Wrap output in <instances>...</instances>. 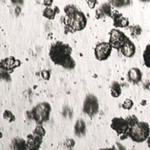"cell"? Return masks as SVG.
Segmentation results:
<instances>
[{
  "mask_svg": "<svg viewBox=\"0 0 150 150\" xmlns=\"http://www.w3.org/2000/svg\"><path fill=\"white\" fill-rule=\"evenodd\" d=\"M71 52L72 48L70 47V45L57 41L50 47L49 56L54 64L66 69H73L75 67V61L71 57Z\"/></svg>",
  "mask_w": 150,
  "mask_h": 150,
  "instance_id": "obj_1",
  "label": "cell"
},
{
  "mask_svg": "<svg viewBox=\"0 0 150 150\" xmlns=\"http://www.w3.org/2000/svg\"><path fill=\"white\" fill-rule=\"evenodd\" d=\"M61 20H63L65 29H66L67 32L71 33L83 30L87 25V18L85 14L79 9L75 11L74 13L65 15L63 18H61Z\"/></svg>",
  "mask_w": 150,
  "mask_h": 150,
  "instance_id": "obj_2",
  "label": "cell"
},
{
  "mask_svg": "<svg viewBox=\"0 0 150 150\" xmlns=\"http://www.w3.org/2000/svg\"><path fill=\"white\" fill-rule=\"evenodd\" d=\"M150 134V126L147 122L138 121L129 127L128 137L135 143H142L146 141Z\"/></svg>",
  "mask_w": 150,
  "mask_h": 150,
  "instance_id": "obj_3",
  "label": "cell"
},
{
  "mask_svg": "<svg viewBox=\"0 0 150 150\" xmlns=\"http://www.w3.org/2000/svg\"><path fill=\"white\" fill-rule=\"evenodd\" d=\"M51 112V106L48 103H40L36 105L30 112H28L30 119L34 120L38 124H42L49 119V115Z\"/></svg>",
  "mask_w": 150,
  "mask_h": 150,
  "instance_id": "obj_4",
  "label": "cell"
},
{
  "mask_svg": "<svg viewBox=\"0 0 150 150\" xmlns=\"http://www.w3.org/2000/svg\"><path fill=\"white\" fill-rule=\"evenodd\" d=\"M110 127L120 136V139L124 140L128 137V130H129V123L126 118L114 117L110 122Z\"/></svg>",
  "mask_w": 150,
  "mask_h": 150,
  "instance_id": "obj_5",
  "label": "cell"
},
{
  "mask_svg": "<svg viewBox=\"0 0 150 150\" xmlns=\"http://www.w3.org/2000/svg\"><path fill=\"white\" fill-rule=\"evenodd\" d=\"M127 36L118 28H113L109 32V43L113 49L119 50L120 47L127 40Z\"/></svg>",
  "mask_w": 150,
  "mask_h": 150,
  "instance_id": "obj_6",
  "label": "cell"
},
{
  "mask_svg": "<svg viewBox=\"0 0 150 150\" xmlns=\"http://www.w3.org/2000/svg\"><path fill=\"white\" fill-rule=\"evenodd\" d=\"M112 49L109 42H99L94 48V56L99 61H105L110 57Z\"/></svg>",
  "mask_w": 150,
  "mask_h": 150,
  "instance_id": "obj_7",
  "label": "cell"
},
{
  "mask_svg": "<svg viewBox=\"0 0 150 150\" xmlns=\"http://www.w3.org/2000/svg\"><path fill=\"white\" fill-rule=\"evenodd\" d=\"M99 109V102L96 96L94 95H88L84 100L83 103V111L85 114H87L89 117H93L97 114Z\"/></svg>",
  "mask_w": 150,
  "mask_h": 150,
  "instance_id": "obj_8",
  "label": "cell"
},
{
  "mask_svg": "<svg viewBox=\"0 0 150 150\" xmlns=\"http://www.w3.org/2000/svg\"><path fill=\"white\" fill-rule=\"evenodd\" d=\"M20 65H21V62L19 61V60L15 59L14 57H8L0 61V68L9 72V73L13 72L14 69H15L16 67L20 66Z\"/></svg>",
  "mask_w": 150,
  "mask_h": 150,
  "instance_id": "obj_9",
  "label": "cell"
},
{
  "mask_svg": "<svg viewBox=\"0 0 150 150\" xmlns=\"http://www.w3.org/2000/svg\"><path fill=\"white\" fill-rule=\"evenodd\" d=\"M111 18L113 19V25L115 28H126L129 26V19L124 17L118 11H113Z\"/></svg>",
  "mask_w": 150,
  "mask_h": 150,
  "instance_id": "obj_10",
  "label": "cell"
},
{
  "mask_svg": "<svg viewBox=\"0 0 150 150\" xmlns=\"http://www.w3.org/2000/svg\"><path fill=\"white\" fill-rule=\"evenodd\" d=\"M119 51L122 53L123 56L127 57V58H131L135 55L136 52V47H135L134 43L129 39V37L127 38V40L124 42V44L120 47Z\"/></svg>",
  "mask_w": 150,
  "mask_h": 150,
  "instance_id": "obj_11",
  "label": "cell"
},
{
  "mask_svg": "<svg viewBox=\"0 0 150 150\" xmlns=\"http://www.w3.org/2000/svg\"><path fill=\"white\" fill-rule=\"evenodd\" d=\"M127 79L133 84H138L142 80V72L137 67L131 68L127 72Z\"/></svg>",
  "mask_w": 150,
  "mask_h": 150,
  "instance_id": "obj_12",
  "label": "cell"
},
{
  "mask_svg": "<svg viewBox=\"0 0 150 150\" xmlns=\"http://www.w3.org/2000/svg\"><path fill=\"white\" fill-rule=\"evenodd\" d=\"M111 14H112V10H111V4L109 3H103L99 8L96 10L95 17L97 19H102L106 16L111 17Z\"/></svg>",
  "mask_w": 150,
  "mask_h": 150,
  "instance_id": "obj_13",
  "label": "cell"
},
{
  "mask_svg": "<svg viewBox=\"0 0 150 150\" xmlns=\"http://www.w3.org/2000/svg\"><path fill=\"white\" fill-rule=\"evenodd\" d=\"M42 143V138L35 134H31L28 136V139L26 141V148L27 149H38Z\"/></svg>",
  "mask_w": 150,
  "mask_h": 150,
  "instance_id": "obj_14",
  "label": "cell"
},
{
  "mask_svg": "<svg viewBox=\"0 0 150 150\" xmlns=\"http://www.w3.org/2000/svg\"><path fill=\"white\" fill-rule=\"evenodd\" d=\"M121 85H120L119 82L117 81H113L110 85V94L112 97L118 98L121 95Z\"/></svg>",
  "mask_w": 150,
  "mask_h": 150,
  "instance_id": "obj_15",
  "label": "cell"
},
{
  "mask_svg": "<svg viewBox=\"0 0 150 150\" xmlns=\"http://www.w3.org/2000/svg\"><path fill=\"white\" fill-rule=\"evenodd\" d=\"M74 130H75V134H76L77 136H83L84 133L86 131V125L83 120H78V121L76 122Z\"/></svg>",
  "mask_w": 150,
  "mask_h": 150,
  "instance_id": "obj_16",
  "label": "cell"
},
{
  "mask_svg": "<svg viewBox=\"0 0 150 150\" xmlns=\"http://www.w3.org/2000/svg\"><path fill=\"white\" fill-rule=\"evenodd\" d=\"M58 12H59V9H58L57 7H55L54 9L50 8V7H46V8L43 10V16H44L45 18L52 20V19L55 18V16H56V14Z\"/></svg>",
  "mask_w": 150,
  "mask_h": 150,
  "instance_id": "obj_17",
  "label": "cell"
},
{
  "mask_svg": "<svg viewBox=\"0 0 150 150\" xmlns=\"http://www.w3.org/2000/svg\"><path fill=\"white\" fill-rule=\"evenodd\" d=\"M142 57H143L144 65L147 68L150 69V44L146 45V47H145L143 51V54H142Z\"/></svg>",
  "mask_w": 150,
  "mask_h": 150,
  "instance_id": "obj_18",
  "label": "cell"
},
{
  "mask_svg": "<svg viewBox=\"0 0 150 150\" xmlns=\"http://www.w3.org/2000/svg\"><path fill=\"white\" fill-rule=\"evenodd\" d=\"M110 4L114 7H118V8H121V7L129 6L131 4V0H110Z\"/></svg>",
  "mask_w": 150,
  "mask_h": 150,
  "instance_id": "obj_19",
  "label": "cell"
},
{
  "mask_svg": "<svg viewBox=\"0 0 150 150\" xmlns=\"http://www.w3.org/2000/svg\"><path fill=\"white\" fill-rule=\"evenodd\" d=\"M45 133H46V131H45V129L43 128V126H41V124L37 125L36 128L34 129V131H33V134L37 135V136L41 137V138H43V137H44Z\"/></svg>",
  "mask_w": 150,
  "mask_h": 150,
  "instance_id": "obj_20",
  "label": "cell"
},
{
  "mask_svg": "<svg viewBox=\"0 0 150 150\" xmlns=\"http://www.w3.org/2000/svg\"><path fill=\"white\" fill-rule=\"evenodd\" d=\"M133 105H134V103H133V101L131 99H125V100L123 101L121 107H122V109H124V110H130L133 107Z\"/></svg>",
  "mask_w": 150,
  "mask_h": 150,
  "instance_id": "obj_21",
  "label": "cell"
},
{
  "mask_svg": "<svg viewBox=\"0 0 150 150\" xmlns=\"http://www.w3.org/2000/svg\"><path fill=\"white\" fill-rule=\"evenodd\" d=\"M130 32L132 36H139L142 33V29L139 25H134L130 27Z\"/></svg>",
  "mask_w": 150,
  "mask_h": 150,
  "instance_id": "obj_22",
  "label": "cell"
},
{
  "mask_svg": "<svg viewBox=\"0 0 150 150\" xmlns=\"http://www.w3.org/2000/svg\"><path fill=\"white\" fill-rule=\"evenodd\" d=\"M78 10V8H77L75 5H72V4H70V5H66L64 7V12H65V15H69V14H72L74 13L75 11Z\"/></svg>",
  "mask_w": 150,
  "mask_h": 150,
  "instance_id": "obj_23",
  "label": "cell"
},
{
  "mask_svg": "<svg viewBox=\"0 0 150 150\" xmlns=\"http://www.w3.org/2000/svg\"><path fill=\"white\" fill-rule=\"evenodd\" d=\"M3 117H4V119L8 120L9 122L14 121V119H15V117H14V115L12 114V113L10 112V111H8V110L4 111V113H3Z\"/></svg>",
  "mask_w": 150,
  "mask_h": 150,
  "instance_id": "obj_24",
  "label": "cell"
},
{
  "mask_svg": "<svg viewBox=\"0 0 150 150\" xmlns=\"http://www.w3.org/2000/svg\"><path fill=\"white\" fill-rule=\"evenodd\" d=\"M126 120L129 123V126H132V125H134L135 123H137L139 121L138 118L136 117L135 115H130V116H127L126 117Z\"/></svg>",
  "mask_w": 150,
  "mask_h": 150,
  "instance_id": "obj_25",
  "label": "cell"
},
{
  "mask_svg": "<svg viewBox=\"0 0 150 150\" xmlns=\"http://www.w3.org/2000/svg\"><path fill=\"white\" fill-rule=\"evenodd\" d=\"M0 79H1V80H6V79L9 80V79H10L9 78V72L0 68Z\"/></svg>",
  "mask_w": 150,
  "mask_h": 150,
  "instance_id": "obj_26",
  "label": "cell"
},
{
  "mask_svg": "<svg viewBox=\"0 0 150 150\" xmlns=\"http://www.w3.org/2000/svg\"><path fill=\"white\" fill-rule=\"evenodd\" d=\"M86 3L90 9H94L96 7V5H97L98 1L97 0H86Z\"/></svg>",
  "mask_w": 150,
  "mask_h": 150,
  "instance_id": "obj_27",
  "label": "cell"
},
{
  "mask_svg": "<svg viewBox=\"0 0 150 150\" xmlns=\"http://www.w3.org/2000/svg\"><path fill=\"white\" fill-rule=\"evenodd\" d=\"M41 76L43 77V79H46V80H48L50 77V72L48 71V70H43L42 72H41Z\"/></svg>",
  "mask_w": 150,
  "mask_h": 150,
  "instance_id": "obj_28",
  "label": "cell"
},
{
  "mask_svg": "<svg viewBox=\"0 0 150 150\" xmlns=\"http://www.w3.org/2000/svg\"><path fill=\"white\" fill-rule=\"evenodd\" d=\"M74 140L73 139H68V140H66V142H65V146L66 147H70V148H71V147H73L74 146Z\"/></svg>",
  "mask_w": 150,
  "mask_h": 150,
  "instance_id": "obj_29",
  "label": "cell"
},
{
  "mask_svg": "<svg viewBox=\"0 0 150 150\" xmlns=\"http://www.w3.org/2000/svg\"><path fill=\"white\" fill-rule=\"evenodd\" d=\"M53 4V0H43V5L45 7H50Z\"/></svg>",
  "mask_w": 150,
  "mask_h": 150,
  "instance_id": "obj_30",
  "label": "cell"
},
{
  "mask_svg": "<svg viewBox=\"0 0 150 150\" xmlns=\"http://www.w3.org/2000/svg\"><path fill=\"white\" fill-rule=\"evenodd\" d=\"M147 145H148V147L150 148V134H149V136H148V138H147Z\"/></svg>",
  "mask_w": 150,
  "mask_h": 150,
  "instance_id": "obj_31",
  "label": "cell"
},
{
  "mask_svg": "<svg viewBox=\"0 0 150 150\" xmlns=\"http://www.w3.org/2000/svg\"><path fill=\"white\" fill-rule=\"evenodd\" d=\"M140 1H142V2H147V1H149V0H140Z\"/></svg>",
  "mask_w": 150,
  "mask_h": 150,
  "instance_id": "obj_32",
  "label": "cell"
}]
</instances>
